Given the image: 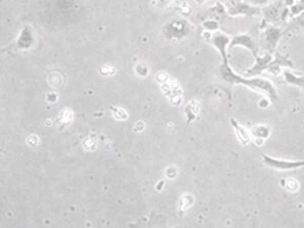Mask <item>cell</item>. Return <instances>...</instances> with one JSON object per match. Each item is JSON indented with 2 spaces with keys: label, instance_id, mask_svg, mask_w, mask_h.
Listing matches in <instances>:
<instances>
[{
  "label": "cell",
  "instance_id": "obj_6",
  "mask_svg": "<svg viewBox=\"0 0 304 228\" xmlns=\"http://www.w3.org/2000/svg\"><path fill=\"white\" fill-rule=\"evenodd\" d=\"M274 54L271 53H265L264 56H256V63L254 66H252L250 69L246 71V77H254V76H259L262 74L264 71H267V68L270 64V62L273 60Z\"/></svg>",
  "mask_w": 304,
  "mask_h": 228
},
{
  "label": "cell",
  "instance_id": "obj_4",
  "mask_svg": "<svg viewBox=\"0 0 304 228\" xmlns=\"http://www.w3.org/2000/svg\"><path fill=\"white\" fill-rule=\"evenodd\" d=\"M237 46L246 48L253 54L254 57L259 55L258 44L256 43V41L252 36H250L248 34H239V35L234 36L230 41L228 49H233L234 47H237Z\"/></svg>",
  "mask_w": 304,
  "mask_h": 228
},
{
  "label": "cell",
  "instance_id": "obj_16",
  "mask_svg": "<svg viewBox=\"0 0 304 228\" xmlns=\"http://www.w3.org/2000/svg\"><path fill=\"white\" fill-rule=\"evenodd\" d=\"M204 26H205V28L207 30H211V31H215V30L218 29V26H217V24L215 22H208Z\"/></svg>",
  "mask_w": 304,
  "mask_h": 228
},
{
  "label": "cell",
  "instance_id": "obj_2",
  "mask_svg": "<svg viewBox=\"0 0 304 228\" xmlns=\"http://www.w3.org/2000/svg\"><path fill=\"white\" fill-rule=\"evenodd\" d=\"M264 164L268 167L280 172H286V170H292L304 167V159L302 160H288L283 158H276L270 155L264 154L262 156Z\"/></svg>",
  "mask_w": 304,
  "mask_h": 228
},
{
  "label": "cell",
  "instance_id": "obj_17",
  "mask_svg": "<svg viewBox=\"0 0 304 228\" xmlns=\"http://www.w3.org/2000/svg\"><path fill=\"white\" fill-rule=\"evenodd\" d=\"M270 0H251V2L254 4V5H263V4H266L267 2H269Z\"/></svg>",
  "mask_w": 304,
  "mask_h": 228
},
{
  "label": "cell",
  "instance_id": "obj_3",
  "mask_svg": "<svg viewBox=\"0 0 304 228\" xmlns=\"http://www.w3.org/2000/svg\"><path fill=\"white\" fill-rule=\"evenodd\" d=\"M282 37V30L275 25L268 26L262 34V48L265 50V53L274 54L275 49Z\"/></svg>",
  "mask_w": 304,
  "mask_h": 228
},
{
  "label": "cell",
  "instance_id": "obj_9",
  "mask_svg": "<svg viewBox=\"0 0 304 228\" xmlns=\"http://www.w3.org/2000/svg\"><path fill=\"white\" fill-rule=\"evenodd\" d=\"M251 134H252V139L255 140L256 145L261 146V145L264 144V142L266 141L267 139L271 136L272 129L267 125L259 124V125L254 126L251 129Z\"/></svg>",
  "mask_w": 304,
  "mask_h": 228
},
{
  "label": "cell",
  "instance_id": "obj_5",
  "mask_svg": "<svg viewBox=\"0 0 304 228\" xmlns=\"http://www.w3.org/2000/svg\"><path fill=\"white\" fill-rule=\"evenodd\" d=\"M228 13L230 15L254 16V15H259L261 13V9L258 6L252 5L250 3L238 2V3H235V4L231 5L228 8Z\"/></svg>",
  "mask_w": 304,
  "mask_h": 228
},
{
  "label": "cell",
  "instance_id": "obj_14",
  "mask_svg": "<svg viewBox=\"0 0 304 228\" xmlns=\"http://www.w3.org/2000/svg\"><path fill=\"white\" fill-rule=\"evenodd\" d=\"M200 112V104L197 102H192L187 107V114L189 117V121L197 118V116Z\"/></svg>",
  "mask_w": 304,
  "mask_h": 228
},
{
  "label": "cell",
  "instance_id": "obj_1",
  "mask_svg": "<svg viewBox=\"0 0 304 228\" xmlns=\"http://www.w3.org/2000/svg\"><path fill=\"white\" fill-rule=\"evenodd\" d=\"M220 75L224 81L230 84H241L248 86L249 88L257 91H261L269 97L272 102H277L279 99L278 90L276 86L264 77L254 76V77H243L236 74L229 66L228 62H223L220 66Z\"/></svg>",
  "mask_w": 304,
  "mask_h": 228
},
{
  "label": "cell",
  "instance_id": "obj_10",
  "mask_svg": "<svg viewBox=\"0 0 304 228\" xmlns=\"http://www.w3.org/2000/svg\"><path fill=\"white\" fill-rule=\"evenodd\" d=\"M230 122H231V126L234 130V133H235V136H236L238 142L243 146L249 145L252 141L251 132L245 127H243L241 124H239V122H237L235 119H231Z\"/></svg>",
  "mask_w": 304,
  "mask_h": 228
},
{
  "label": "cell",
  "instance_id": "obj_12",
  "mask_svg": "<svg viewBox=\"0 0 304 228\" xmlns=\"http://www.w3.org/2000/svg\"><path fill=\"white\" fill-rule=\"evenodd\" d=\"M263 13L265 16V21L268 23H276L280 20V16H283L277 5L268 6L263 10Z\"/></svg>",
  "mask_w": 304,
  "mask_h": 228
},
{
  "label": "cell",
  "instance_id": "obj_7",
  "mask_svg": "<svg viewBox=\"0 0 304 228\" xmlns=\"http://www.w3.org/2000/svg\"><path fill=\"white\" fill-rule=\"evenodd\" d=\"M283 67H293V62L287 57L282 54H275L273 57V60L270 62L267 71L270 72L273 75H279L282 71Z\"/></svg>",
  "mask_w": 304,
  "mask_h": 228
},
{
  "label": "cell",
  "instance_id": "obj_8",
  "mask_svg": "<svg viewBox=\"0 0 304 228\" xmlns=\"http://www.w3.org/2000/svg\"><path fill=\"white\" fill-rule=\"evenodd\" d=\"M230 41L231 39L229 38L227 35L220 32H216L211 38L212 44L220 53L223 62H228L227 49Z\"/></svg>",
  "mask_w": 304,
  "mask_h": 228
},
{
  "label": "cell",
  "instance_id": "obj_11",
  "mask_svg": "<svg viewBox=\"0 0 304 228\" xmlns=\"http://www.w3.org/2000/svg\"><path fill=\"white\" fill-rule=\"evenodd\" d=\"M282 73H283L284 80L287 84L304 89V73L302 72H291L287 69H285Z\"/></svg>",
  "mask_w": 304,
  "mask_h": 228
},
{
  "label": "cell",
  "instance_id": "obj_15",
  "mask_svg": "<svg viewBox=\"0 0 304 228\" xmlns=\"http://www.w3.org/2000/svg\"><path fill=\"white\" fill-rule=\"evenodd\" d=\"M296 16H297V17L295 18L296 24H297L300 28L304 29V11H302L301 13H299L298 15H296Z\"/></svg>",
  "mask_w": 304,
  "mask_h": 228
},
{
  "label": "cell",
  "instance_id": "obj_13",
  "mask_svg": "<svg viewBox=\"0 0 304 228\" xmlns=\"http://www.w3.org/2000/svg\"><path fill=\"white\" fill-rule=\"evenodd\" d=\"M280 185L289 193H297L300 189L299 182L294 178H284L281 180Z\"/></svg>",
  "mask_w": 304,
  "mask_h": 228
}]
</instances>
